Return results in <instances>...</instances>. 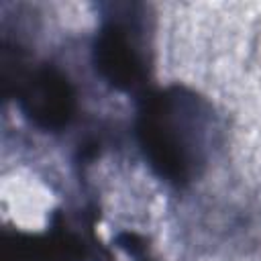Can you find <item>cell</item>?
Returning a JSON list of instances; mask_svg holds the SVG:
<instances>
[{"instance_id":"obj_3","label":"cell","mask_w":261,"mask_h":261,"mask_svg":"<svg viewBox=\"0 0 261 261\" xmlns=\"http://www.w3.org/2000/svg\"><path fill=\"white\" fill-rule=\"evenodd\" d=\"M73 98V88L67 77L49 65H43L24 75L16 92L22 114L47 130L61 128L69 122L75 108Z\"/></svg>"},{"instance_id":"obj_2","label":"cell","mask_w":261,"mask_h":261,"mask_svg":"<svg viewBox=\"0 0 261 261\" xmlns=\"http://www.w3.org/2000/svg\"><path fill=\"white\" fill-rule=\"evenodd\" d=\"M92 61L104 82L120 92L139 90L151 67V16L147 6L114 2L102 6Z\"/></svg>"},{"instance_id":"obj_1","label":"cell","mask_w":261,"mask_h":261,"mask_svg":"<svg viewBox=\"0 0 261 261\" xmlns=\"http://www.w3.org/2000/svg\"><path fill=\"white\" fill-rule=\"evenodd\" d=\"M216 139V112L192 90H159L139 108V149L153 173L171 186H186L206 169Z\"/></svg>"}]
</instances>
